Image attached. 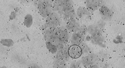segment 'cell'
<instances>
[{
    "label": "cell",
    "mask_w": 125,
    "mask_h": 68,
    "mask_svg": "<svg viewBox=\"0 0 125 68\" xmlns=\"http://www.w3.org/2000/svg\"><path fill=\"white\" fill-rule=\"evenodd\" d=\"M60 24L59 15L54 12L51 13L47 17L46 24L49 28H55Z\"/></svg>",
    "instance_id": "cell-1"
},
{
    "label": "cell",
    "mask_w": 125,
    "mask_h": 68,
    "mask_svg": "<svg viewBox=\"0 0 125 68\" xmlns=\"http://www.w3.org/2000/svg\"><path fill=\"white\" fill-rule=\"evenodd\" d=\"M68 53L70 57L75 59L81 57L83 51L80 46L73 44L68 48Z\"/></svg>",
    "instance_id": "cell-2"
},
{
    "label": "cell",
    "mask_w": 125,
    "mask_h": 68,
    "mask_svg": "<svg viewBox=\"0 0 125 68\" xmlns=\"http://www.w3.org/2000/svg\"><path fill=\"white\" fill-rule=\"evenodd\" d=\"M68 48H63L62 50H59L57 52V60H67L69 58Z\"/></svg>",
    "instance_id": "cell-3"
},
{
    "label": "cell",
    "mask_w": 125,
    "mask_h": 68,
    "mask_svg": "<svg viewBox=\"0 0 125 68\" xmlns=\"http://www.w3.org/2000/svg\"><path fill=\"white\" fill-rule=\"evenodd\" d=\"M97 59V57L94 54H90L89 55L83 57L82 59V63L83 66H87L90 64H93Z\"/></svg>",
    "instance_id": "cell-4"
},
{
    "label": "cell",
    "mask_w": 125,
    "mask_h": 68,
    "mask_svg": "<svg viewBox=\"0 0 125 68\" xmlns=\"http://www.w3.org/2000/svg\"><path fill=\"white\" fill-rule=\"evenodd\" d=\"M100 5V1L99 0H88L86 2L87 9L91 12L98 9Z\"/></svg>",
    "instance_id": "cell-5"
},
{
    "label": "cell",
    "mask_w": 125,
    "mask_h": 68,
    "mask_svg": "<svg viewBox=\"0 0 125 68\" xmlns=\"http://www.w3.org/2000/svg\"><path fill=\"white\" fill-rule=\"evenodd\" d=\"M101 15L106 18H110L113 16V13L110 10L105 6L101 7L99 9Z\"/></svg>",
    "instance_id": "cell-6"
},
{
    "label": "cell",
    "mask_w": 125,
    "mask_h": 68,
    "mask_svg": "<svg viewBox=\"0 0 125 68\" xmlns=\"http://www.w3.org/2000/svg\"><path fill=\"white\" fill-rule=\"evenodd\" d=\"M66 28L70 31H75L79 30L80 27L75 20L71 19L67 23Z\"/></svg>",
    "instance_id": "cell-7"
},
{
    "label": "cell",
    "mask_w": 125,
    "mask_h": 68,
    "mask_svg": "<svg viewBox=\"0 0 125 68\" xmlns=\"http://www.w3.org/2000/svg\"><path fill=\"white\" fill-rule=\"evenodd\" d=\"M83 36L77 32L74 33L72 35L71 42L73 44H80L82 43H83Z\"/></svg>",
    "instance_id": "cell-8"
},
{
    "label": "cell",
    "mask_w": 125,
    "mask_h": 68,
    "mask_svg": "<svg viewBox=\"0 0 125 68\" xmlns=\"http://www.w3.org/2000/svg\"><path fill=\"white\" fill-rule=\"evenodd\" d=\"M68 35L66 31L62 29L59 30V35L57 37V40L61 42H66L67 40Z\"/></svg>",
    "instance_id": "cell-9"
},
{
    "label": "cell",
    "mask_w": 125,
    "mask_h": 68,
    "mask_svg": "<svg viewBox=\"0 0 125 68\" xmlns=\"http://www.w3.org/2000/svg\"><path fill=\"white\" fill-rule=\"evenodd\" d=\"M78 16L80 18H82L85 16H88L90 15V13L88 10L83 7H80L78 9L77 11Z\"/></svg>",
    "instance_id": "cell-10"
},
{
    "label": "cell",
    "mask_w": 125,
    "mask_h": 68,
    "mask_svg": "<svg viewBox=\"0 0 125 68\" xmlns=\"http://www.w3.org/2000/svg\"><path fill=\"white\" fill-rule=\"evenodd\" d=\"M33 22V19L31 15L28 14L24 18V23L26 27L30 28Z\"/></svg>",
    "instance_id": "cell-11"
},
{
    "label": "cell",
    "mask_w": 125,
    "mask_h": 68,
    "mask_svg": "<svg viewBox=\"0 0 125 68\" xmlns=\"http://www.w3.org/2000/svg\"><path fill=\"white\" fill-rule=\"evenodd\" d=\"M46 47L48 50L52 53H54L57 52V48L54 44H52V43L47 41L46 43Z\"/></svg>",
    "instance_id": "cell-12"
},
{
    "label": "cell",
    "mask_w": 125,
    "mask_h": 68,
    "mask_svg": "<svg viewBox=\"0 0 125 68\" xmlns=\"http://www.w3.org/2000/svg\"><path fill=\"white\" fill-rule=\"evenodd\" d=\"M54 68H65L66 67V63L64 60H57L54 65Z\"/></svg>",
    "instance_id": "cell-13"
},
{
    "label": "cell",
    "mask_w": 125,
    "mask_h": 68,
    "mask_svg": "<svg viewBox=\"0 0 125 68\" xmlns=\"http://www.w3.org/2000/svg\"><path fill=\"white\" fill-rule=\"evenodd\" d=\"M80 47H81V49L82 50V51L83 52L85 53H88L90 52V49L88 48V46L85 43H82L80 44Z\"/></svg>",
    "instance_id": "cell-14"
},
{
    "label": "cell",
    "mask_w": 125,
    "mask_h": 68,
    "mask_svg": "<svg viewBox=\"0 0 125 68\" xmlns=\"http://www.w3.org/2000/svg\"><path fill=\"white\" fill-rule=\"evenodd\" d=\"M87 31V28L85 26H83L79 28V30H78L77 33L83 36V35H84L85 34Z\"/></svg>",
    "instance_id": "cell-15"
},
{
    "label": "cell",
    "mask_w": 125,
    "mask_h": 68,
    "mask_svg": "<svg viewBox=\"0 0 125 68\" xmlns=\"http://www.w3.org/2000/svg\"><path fill=\"white\" fill-rule=\"evenodd\" d=\"M101 35V33L99 30L96 29L94 31V32L92 34V38H100Z\"/></svg>",
    "instance_id": "cell-16"
},
{
    "label": "cell",
    "mask_w": 125,
    "mask_h": 68,
    "mask_svg": "<svg viewBox=\"0 0 125 68\" xmlns=\"http://www.w3.org/2000/svg\"><path fill=\"white\" fill-rule=\"evenodd\" d=\"M55 45L57 47L58 50H62L63 48H64V45L62 44V43L61 42L59 41L56 43Z\"/></svg>",
    "instance_id": "cell-17"
},
{
    "label": "cell",
    "mask_w": 125,
    "mask_h": 68,
    "mask_svg": "<svg viewBox=\"0 0 125 68\" xmlns=\"http://www.w3.org/2000/svg\"><path fill=\"white\" fill-rule=\"evenodd\" d=\"M96 28L94 26H89L88 29H87V31H88V32L92 34V33L94 32V31L95 30Z\"/></svg>",
    "instance_id": "cell-18"
}]
</instances>
